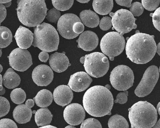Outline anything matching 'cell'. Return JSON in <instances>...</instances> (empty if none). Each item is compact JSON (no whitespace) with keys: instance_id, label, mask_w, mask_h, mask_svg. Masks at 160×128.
I'll return each instance as SVG.
<instances>
[{"instance_id":"9c48e42d","label":"cell","mask_w":160,"mask_h":128,"mask_svg":"<svg viewBox=\"0 0 160 128\" xmlns=\"http://www.w3.org/2000/svg\"><path fill=\"white\" fill-rule=\"evenodd\" d=\"M110 16L112 18V29H116L122 35L137 27L135 24L136 19L130 11L121 9L114 13L111 12Z\"/></svg>"},{"instance_id":"7dc6e473","label":"cell","mask_w":160,"mask_h":128,"mask_svg":"<svg viewBox=\"0 0 160 128\" xmlns=\"http://www.w3.org/2000/svg\"><path fill=\"white\" fill-rule=\"evenodd\" d=\"M77 1L80 3H88V2L90 1V0H77Z\"/></svg>"},{"instance_id":"60d3db41","label":"cell","mask_w":160,"mask_h":128,"mask_svg":"<svg viewBox=\"0 0 160 128\" xmlns=\"http://www.w3.org/2000/svg\"><path fill=\"white\" fill-rule=\"evenodd\" d=\"M116 3L121 6H125L127 8H130L132 0H115Z\"/></svg>"},{"instance_id":"d4e9b609","label":"cell","mask_w":160,"mask_h":128,"mask_svg":"<svg viewBox=\"0 0 160 128\" xmlns=\"http://www.w3.org/2000/svg\"><path fill=\"white\" fill-rule=\"evenodd\" d=\"M92 6L94 11L99 15H107L112 10L113 0H93Z\"/></svg>"},{"instance_id":"cb8c5ba5","label":"cell","mask_w":160,"mask_h":128,"mask_svg":"<svg viewBox=\"0 0 160 128\" xmlns=\"http://www.w3.org/2000/svg\"><path fill=\"white\" fill-rule=\"evenodd\" d=\"M53 115L47 108L38 110L35 115V120L38 127L49 125L52 122Z\"/></svg>"},{"instance_id":"c3c4849f","label":"cell","mask_w":160,"mask_h":128,"mask_svg":"<svg viewBox=\"0 0 160 128\" xmlns=\"http://www.w3.org/2000/svg\"><path fill=\"white\" fill-rule=\"evenodd\" d=\"M12 0H0V3H8L10 2H11Z\"/></svg>"},{"instance_id":"680465c9","label":"cell","mask_w":160,"mask_h":128,"mask_svg":"<svg viewBox=\"0 0 160 128\" xmlns=\"http://www.w3.org/2000/svg\"><path fill=\"white\" fill-rule=\"evenodd\" d=\"M1 55H2V51H1Z\"/></svg>"},{"instance_id":"83f0119b","label":"cell","mask_w":160,"mask_h":128,"mask_svg":"<svg viewBox=\"0 0 160 128\" xmlns=\"http://www.w3.org/2000/svg\"><path fill=\"white\" fill-rule=\"evenodd\" d=\"M10 98L16 104H22L26 99V94L22 89H15L11 93Z\"/></svg>"},{"instance_id":"836d02e7","label":"cell","mask_w":160,"mask_h":128,"mask_svg":"<svg viewBox=\"0 0 160 128\" xmlns=\"http://www.w3.org/2000/svg\"><path fill=\"white\" fill-rule=\"evenodd\" d=\"M130 11L133 16L138 17L142 14L144 11V7L142 3L139 2H134L131 4Z\"/></svg>"},{"instance_id":"8fae6325","label":"cell","mask_w":160,"mask_h":128,"mask_svg":"<svg viewBox=\"0 0 160 128\" xmlns=\"http://www.w3.org/2000/svg\"><path fill=\"white\" fill-rule=\"evenodd\" d=\"M9 65L12 69L20 72L26 71L33 64L31 54L26 49L16 48L8 56Z\"/></svg>"},{"instance_id":"7a4b0ae2","label":"cell","mask_w":160,"mask_h":128,"mask_svg":"<svg viewBox=\"0 0 160 128\" xmlns=\"http://www.w3.org/2000/svg\"><path fill=\"white\" fill-rule=\"evenodd\" d=\"M113 103L111 92L101 85L94 86L88 90L83 98V107L93 117L111 115Z\"/></svg>"},{"instance_id":"11a10c76","label":"cell","mask_w":160,"mask_h":128,"mask_svg":"<svg viewBox=\"0 0 160 128\" xmlns=\"http://www.w3.org/2000/svg\"><path fill=\"white\" fill-rule=\"evenodd\" d=\"M156 110H157V111H158V113H159V114L160 115V106L159 108H157Z\"/></svg>"},{"instance_id":"f1b7e54d","label":"cell","mask_w":160,"mask_h":128,"mask_svg":"<svg viewBox=\"0 0 160 128\" xmlns=\"http://www.w3.org/2000/svg\"><path fill=\"white\" fill-rule=\"evenodd\" d=\"M52 2L55 8L61 11L71 8L74 3V0H52Z\"/></svg>"},{"instance_id":"1f68e13d","label":"cell","mask_w":160,"mask_h":128,"mask_svg":"<svg viewBox=\"0 0 160 128\" xmlns=\"http://www.w3.org/2000/svg\"><path fill=\"white\" fill-rule=\"evenodd\" d=\"M80 128H102V126L98 120L94 118H88L83 121Z\"/></svg>"},{"instance_id":"db71d44e","label":"cell","mask_w":160,"mask_h":128,"mask_svg":"<svg viewBox=\"0 0 160 128\" xmlns=\"http://www.w3.org/2000/svg\"><path fill=\"white\" fill-rule=\"evenodd\" d=\"M104 87H106V88L108 89V90H110L111 89V86H110V85L109 84L106 85H105Z\"/></svg>"},{"instance_id":"d6a6232c","label":"cell","mask_w":160,"mask_h":128,"mask_svg":"<svg viewBox=\"0 0 160 128\" xmlns=\"http://www.w3.org/2000/svg\"><path fill=\"white\" fill-rule=\"evenodd\" d=\"M160 0H142V4L147 10L152 11L157 9Z\"/></svg>"},{"instance_id":"277c9868","label":"cell","mask_w":160,"mask_h":128,"mask_svg":"<svg viewBox=\"0 0 160 128\" xmlns=\"http://www.w3.org/2000/svg\"><path fill=\"white\" fill-rule=\"evenodd\" d=\"M128 111L131 128H152L157 121V110L147 101L137 102Z\"/></svg>"},{"instance_id":"ffe728a7","label":"cell","mask_w":160,"mask_h":128,"mask_svg":"<svg viewBox=\"0 0 160 128\" xmlns=\"http://www.w3.org/2000/svg\"><path fill=\"white\" fill-rule=\"evenodd\" d=\"M32 113L31 108L26 105L20 104L15 107L12 115L16 122L19 124H25L30 121Z\"/></svg>"},{"instance_id":"8992f818","label":"cell","mask_w":160,"mask_h":128,"mask_svg":"<svg viewBox=\"0 0 160 128\" xmlns=\"http://www.w3.org/2000/svg\"><path fill=\"white\" fill-rule=\"evenodd\" d=\"M84 67L87 73L92 77H102L108 72L109 61L104 54L94 52L85 56Z\"/></svg>"},{"instance_id":"74e56055","label":"cell","mask_w":160,"mask_h":128,"mask_svg":"<svg viewBox=\"0 0 160 128\" xmlns=\"http://www.w3.org/2000/svg\"><path fill=\"white\" fill-rule=\"evenodd\" d=\"M128 92L125 91L122 93H119L117 96V98L114 100V103H119L120 104H124L128 101Z\"/></svg>"},{"instance_id":"5bb4252c","label":"cell","mask_w":160,"mask_h":128,"mask_svg":"<svg viewBox=\"0 0 160 128\" xmlns=\"http://www.w3.org/2000/svg\"><path fill=\"white\" fill-rule=\"evenodd\" d=\"M32 78L35 84L38 86H47L53 80L52 69L47 65H39L33 70Z\"/></svg>"},{"instance_id":"6da1fadb","label":"cell","mask_w":160,"mask_h":128,"mask_svg":"<svg viewBox=\"0 0 160 128\" xmlns=\"http://www.w3.org/2000/svg\"><path fill=\"white\" fill-rule=\"evenodd\" d=\"M157 51L154 36L136 31L127 41L126 54L128 59L137 64H144L152 60Z\"/></svg>"},{"instance_id":"ab89813d","label":"cell","mask_w":160,"mask_h":128,"mask_svg":"<svg viewBox=\"0 0 160 128\" xmlns=\"http://www.w3.org/2000/svg\"><path fill=\"white\" fill-rule=\"evenodd\" d=\"M0 12H1V18H0V23L1 24L3 20L5 19L6 17V14H7V11H6V7L4 6L2 3H1L0 5Z\"/></svg>"},{"instance_id":"52a82bcc","label":"cell","mask_w":160,"mask_h":128,"mask_svg":"<svg viewBox=\"0 0 160 128\" xmlns=\"http://www.w3.org/2000/svg\"><path fill=\"white\" fill-rule=\"evenodd\" d=\"M126 46L125 39L118 32H110L102 37L100 43L102 52L109 57L111 61L123 52Z\"/></svg>"},{"instance_id":"7bdbcfd3","label":"cell","mask_w":160,"mask_h":128,"mask_svg":"<svg viewBox=\"0 0 160 128\" xmlns=\"http://www.w3.org/2000/svg\"><path fill=\"white\" fill-rule=\"evenodd\" d=\"M34 100H33V99H28V100H27L26 102L25 105H26L28 107L31 108L32 107H33L34 105Z\"/></svg>"},{"instance_id":"b9f144b4","label":"cell","mask_w":160,"mask_h":128,"mask_svg":"<svg viewBox=\"0 0 160 128\" xmlns=\"http://www.w3.org/2000/svg\"><path fill=\"white\" fill-rule=\"evenodd\" d=\"M49 58V54L48 52L42 51V52L40 53L39 55V59L41 61L43 62H46L48 61Z\"/></svg>"},{"instance_id":"d6986e66","label":"cell","mask_w":160,"mask_h":128,"mask_svg":"<svg viewBox=\"0 0 160 128\" xmlns=\"http://www.w3.org/2000/svg\"><path fill=\"white\" fill-rule=\"evenodd\" d=\"M19 48L27 49L33 43L34 34L28 28L20 26L14 36Z\"/></svg>"},{"instance_id":"9f6ffc18","label":"cell","mask_w":160,"mask_h":128,"mask_svg":"<svg viewBox=\"0 0 160 128\" xmlns=\"http://www.w3.org/2000/svg\"><path fill=\"white\" fill-rule=\"evenodd\" d=\"M0 67H1V69H0V72H2V70H3V69H2V65H0Z\"/></svg>"},{"instance_id":"4dcf8cb0","label":"cell","mask_w":160,"mask_h":128,"mask_svg":"<svg viewBox=\"0 0 160 128\" xmlns=\"http://www.w3.org/2000/svg\"><path fill=\"white\" fill-rule=\"evenodd\" d=\"M10 110L9 102L5 97H0V117L2 118L8 115Z\"/></svg>"},{"instance_id":"ee69618b","label":"cell","mask_w":160,"mask_h":128,"mask_svg":"<svg viewBox=\"0 0 160 128\" xmlns=\"http://www.w3.org/2000/svg\"><path fill=\"white\" fill-rule=\"evenodd\" d=\"M5 93V89L3 87L2 85L0 86V95H2Z\"/></svg>"},{"instance_id":"e0dca14e","label":"cell","mask_w":160,"mask_h":128,"mask_svg":"<svg viewBox=\"0 0 160 128\" xmlns=\"http://www.w3.org/2000/svg\"><path fill=\"white\" fill-rule=\"evenodd\" d=\"M54 102L58 105L65 106L69 104L73 99V93L68 85H61L54 89L53 93Z\"/></svg>"},{"instance_id":"816d5d0a","label":"cell","mask_w":160,"mask_h":128,"mask_svg":"<svg viewBox=\"0 0 160 128\" xmlns=\"http://www.w3.org/2000/svg\"><path fill=\"white\" fill-rule=\"evenodd\" d=\"M11 2L8 3H4V6H5L6 8H9V7L11 5Z\"/></svg>"},{"instance_id":"6f0895ef","label":"cell","mask_w":160,"mask_h":128,"mask_svg":"<svg viewBox=\"0 0 160 128\" xmlns=\"http://www.w3.org/2000/svg\"><path fill=\"white\" fill-rule=\"evenodd\" d=\"M160 106V102H159V103L158 104V105H157V108H156V109L157 108H159V107Z\"/></svg>"},{"instance_id":"681fc988","label":"cell","mask_w":160,"mask_h":128,"mask_svg":"<svg viewBox=\"0 0 160 128\" xmlns=\"http://www.w3.org/2000/svg\"><path fill=\"white\" fill-rule=\"evenodd\" d=\"M39 128H57V127L54 126H52V125H47V126H43V127H41Z\"/></svg>"},{"instance_id":"3957f363","label":"cell","mask_w":160,"mask_h":128,"mask_svg":"<svg viewBox=\"0 0 160 128\" xmlns=\"http://www.w3.org/2000/svg\"><path fill=\"white\" fill-rule=\"evenodd\" d=\"M17 15L23 25L36 27L46 18L47 9L45 0H18Z\"/></svg>"},{"instance_id":"f35d334b","label":"cell","mask_w":160,"mask_h":128,"mask_svg":"<svg viewBox=\"0 0 160 128\" xmlns=\"http://www.w3.org/2000/svg\"><path fill=\"white\" fill-rule=\"evenodd\" d=\"M84 30V26L82 22H77L74 24L73 30L74 33H76V34H80L83 33Z\"/></svg>"},{"instance_id":"4fadbf2b","label":"cell","mask_w":160,"mask_h":128,"mask_svg":"<svg viewBox=\"0 0 160 128\" xmlns=\"http://www.w3.org/2000/svg\"><path fill=\"white\" fill-rule=\"evenodd\" d=\"M85 116L84 108L79 104L69 105L63 111V118L66 122L73 126L78 125L82 123Z\"/></svg>"},{"instance_id":"7402d4cb","label":"cell","mask_w":160,"mask_h":128,"mask_svg":"<svg viewBox=\"0 0 160 128\" xmlns=\"http://www.w3.org/2000/svg\"><path fill=\"white\" fill-rule=\"evenodd\" d=\"M2 78L3 85L9 89L16 88L21 82L20 77L12 68L7 70Z\"/></svg>"},{"instance_id":"44dd1931","label":"cell","mask_w":160,"mask_h":128,"mask_svg":"<svg viewBox=\"0 0 160 128\" xmlns=\"http://www.w3.org/2000/svg\"><path fill=\"white\" fill-rule=\"evenodd\" d=\"M81 22L86 26L91 28L97 27L100 24L99 16L95 12L91 10H85L80 13Z\"/></svg>"},{"instance_id":"bcb514c9","label":"cell","mask_w":160,"mask_h":128,"mask_svg":"<svg viewBox=\"0 0 160 128\" xmlns=\"http://www.w3.org/2000/svg\"><path fill=\"white\" fill-rule=\"evenodd\" d=\"M156 52L160 56V42L157 45V51H156Z\"/></svg>"},{"instance_id":"603a6c76","label":"cell","mask_w":160,"mask_h":128,"mask_svg":"<svg viewBox=\"0 0 160 128\" xmlns=\"http://www.w3.org/2000/svg\"><path fill=\"white\" fill-rule=\"evenodd\" d=\"M53 98L52 93L48 90L43 89L38 93L33 100L37 106L45 108L51 105Z\"/></svg>"},{"instance_id":"f6af8a7d","label":"cell","mask_w":160,"mask_h":128,"mask_svg":"<svg viewBox=\"0 0 160 128\" xmlns=\"http://www.w3.org/2000/svg\"><path fill=\"white\" fill-rule=\"evenodd\" d=\"M153 128H160V118L159 120L153 126Z\"/></svg>"},{"instance_id":"ac0fdd59","label":"cell","mask_w":160,"mask_h":128,"mask_svg":"<svg viewBox=\"0 0 160 128\" xmlns=\"http://www.w3.org/2000/svg\"><path fill=\"white\" fill-rule=\"evenodd\" d=\"M49 64L53 71L57 73L66 71L69 66H71L65 52L62 53L56 52L51 54L49 57Z\"/></svg>"},{"instance_id":"7c38bea8","label":"cell","mask_w":160,"mask_h":128,"mask_svg":"<svg viewBox=\"0 0 160 128\" xmlns=\"http://www.w3.org/2000/svg\"><path fill=\"white\" fill-rule=\"evenodd\" d=\"M77 15L68 13L62 15L57 23V30L60 34L67 39H73L79 35L74 33L73 27L77 22H81Z\"/></svg>"},{"instance_id":"484cf974","label":"cell","mask_w":160,"mask_h":128,"mask_svg":"<svg viewBox=\"0 0 160 128\" xmlns=\"http://www.w3.org/2000/svg\"><path fill=\"white\" fill-rule=\"evenodd\" d=\"M108 125L109 128H129V124L125 118L118 114L110 118Z\"/></svg>"},{"instance_id":"d590c367","label":"cell","mask_w":160,"mask_h":128,"mask_svg":"<svg viewBox=\"0 0 160 128\" xmlns=\"http://www.w3.org/2000/svg\"><path fill=\"white\" fill-rule=\"evenodd\" d=\"M152 17L153 24L158 31H160V7L158 8L153 14H151Z\"/></svg>"},{"instance_id":"8d00e7d4","label":"cell","mask_w":160,"mask_h":128,"mask_svg":"<svg viewBox=\"0 0 160 128\" xmlns=\"http://www.w3.org/2000/svg\"><path fill=\"white\" fill-rule=\"evenodd\" d=\"M0 128H18L14 121L9 119H2L0 120Z\"/></svg>"},{"instance_id":"2e32d148","label":"cell","mask_w":160,"mask_h":128,"mask_svg":"<svg viewBox=\"0 0 160 128\" xmlns=\"http://www.w3.org/2000/svg\"><path fill=\"white\" fill-rule=\"evenodd\" d=\"M77 42L78 43V48L89 52L97 48L99 44V39L95 33L88 30L80 34Z\"/></svg>"},{"instance_id":"f5cc1de1","label":"cell","mask_w":160,"mask_h":128,"mask_svg":"<svg viewBox=\"0 0 160 128\" xmlns=\"http://www.w3.org/2000/svg\"><path fill=\"white\" fill-rule=\"evenodd\" d=\"M65 128H76V127H74L73 125H69V126H67L65 127Z\"/></svg>"},{"instance_id":"9a60e30c","label":"cell","mask_w":160,"mask_h":128,"mask_svg":"<svg viewBox=\"0 0 160 128\" xmlns=\"http://www.w3.org/2000/svg\"><path fill=\"white\" fill-rule=\"evenodd\" d=\"M92 81V79L87 73L80 71L71 75L68 86L74 92H81L88 88Z\"/></svg>"},{"instance_id":"30bf717a","label":"cell","mask_w":160,"mask_h":128,"mask_svg":"<svg viewBox=\"0 0 160 128\" xmlns=\"http://www.w3.org/2000/svg\"><path fill=\"white\" fill-rule=\"evenodd\" d=\"M159 77V70L156 66H150L146 70L142 80L135 91L139 97H143L151 94L156 85Z\"/></svg>"},{"instance_id":"e575fe53","label":"cell","mask_w":160,"mask_h":128,"mask_svg":"<svg viewBox=\"0 0 160 128\" xmlns=\"http://www.w3.org/2000/svg\"><path fill=\"white\" fill-rule=\"evenodd\" d=\"M112 18L109 17L102 18L99 24V26L102 30L106 31L111 28L112 26Z\"/></svg>"},{"instance_id":"5b68a950","label":"cell","mask_w":160,"mask_h":128,"mask_svg":"<svg viewBox=\"0 0 160 128\" xmlns=\"http://www.w3.org/2000/svg\"><path fill=\"white\" fill-rule=\"evenodd\" d=\"M59 44L58 33L52 25L43 23L34 28V47L50 53L58 50Z\"/></svg>"},{"instance_id":"ba28073f","label":"cell","mask_w":160,"mask_h":128,"mask_svg":"<svg viewBox=\"0 0 160 128\" xmlns=\"http://www.w3.org/2000/svg\"><path fill=\"white\" fill-rule=\"evenodd\" d=\"M110 80L115 89L118 91H127L133 86L134 73L129 67L119 65L112 71Z\"/></svg>"},{"instance_id":"4316f807","label":"cell","mask_w":160,"mask_h":128,"mask_svg":"<svg viewBox=\"0 0 160 128\" xmlns=\"http://www.w3.org/2000/svg\"><path fill=\"white\" fill-rule=\"evenodd\" d=\"M12 35L11 31L5 27H0V48L8 47L12 42Z\"/></svg>"},{"instance_id":"91938a15","label":"cell","mask_w":160,"mask_h":128,"mask_svg":"<svg viewBox=\"0 0 160 128\" xmlns=\"http://www.w3.org/2000/svg\"><path fill=\"white\" fill-rule=\"evenodd\" d=\"M159 71H160V70H159Z\"/></svg>"},{"instance_id":"f546056e","label":"cell","mask_w":160,"mask_h":128,"mask_svg":"<svg viewBox=\"0 0 160 128\" xmlns=\"http://www.w3.org/2000/svg\"><path fill=\"white\" fill-rule=\"evenodd\" d=\"M60 18V12L55 8L48 11L46 16V19L49 22L54 23V24L58 23Z\"/></svg>"},{"instance_id":"f907efd6","label":"cell","mask_w":160,"mask_h":128,"mask_svg":"<svg viewBox=\"0 0 160 128\" xmlns=\"http://www.w3.org/2000/svg\"><path fill=\"white\" fill-rule=\"evenodd\" d=\"M85 56L81 57V59H80V62L81 64H84L85 62Z\"/></svg>"}]
</instances>
